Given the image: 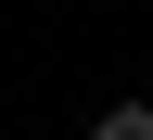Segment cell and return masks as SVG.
I'll return each mask as SVG.
<instances>
[{
	"label": "cell",
	"instance_id": "cell-1",
	"mask_svg": "<svg viewBox=\"0 0 153 140\" xmlns=\"http://www.w3.org/2000/svg\"><path fill=\"white\" fill-rule=\"evenodd\" d=\"M89 140H153V102H115V115H89Z\"/></svg>",
	"mask_w": 153,
	"mask_h": 140
}]
</instances>
